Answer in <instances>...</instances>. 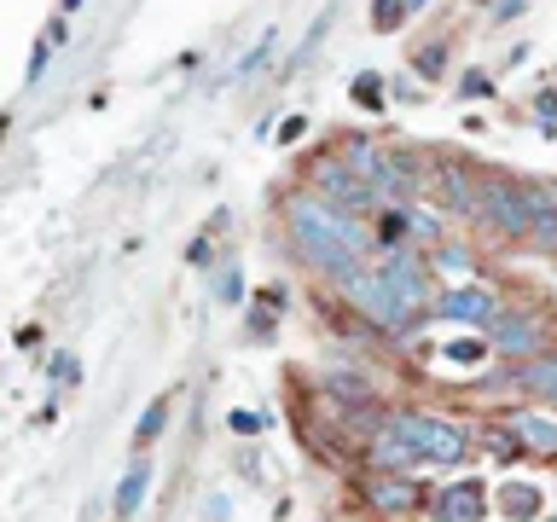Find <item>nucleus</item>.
Segmentation results:
<instances>
[{"instance_id":"obj_8","label":"nucleus","mask_w":557,"mask_h":522,"mask_svg":"<svg viewBox=\"0 0 557 522\" xmlns=\"http://www.w3.org/2000/svg\"><path fill=\"white\" fill-rule=\"evenodd\" d=\"M430 313H442L447 325H476V331H487V325L499 320V296L482 290V285H447V290L430 302Z\"/></svg>"},{"instance_id":"obj_23","label":"nucleus","mask_w":557,"mask_h":522,"mask_svg":"<svg viewBox=\"0 0 557 522\" xmlns=\"http://www.w3.org/2000/svg\"><path fill=\"white\" fill-rule=\"evenodd\" d=\"M163 424H169V400H151V407H146V418L134 424V447H151L157 435H163Z\"/></svg>"},{"instance_id":"obj_40","label":"nucleus","mask_w":557,"mask_h":522,"mask_svg":"<svg viewBox=\"0 0 557 522\" xmlns=\"http://www.w3.org/2000/svg\"><path fill=\"white\" fill-rule=\"evenodd\" d=\"M552 522H557V517H552Z\"/></svg>"},{"instance_id":"obj_20","label":"nucleus","mask_w":557,"mask_h":522,"mask_svg":"<svg viewBox=\"0 0 557 522\" xmlns=\"http://www.w3.org/2000/svg\"><path fill=\"white\" fill-rule=\"evenodd\" d=\"M273 47H278V29H268V35H261V41H256V47H244L238 59H233V70H226V76H233V82H244V76H256V70L268 64V52H273Z\"/></svg>"},{"instance_id":"obj_19","label":"nucleus","mask_w":557,"mask_h":522,"mask_svg":"<svg viewBox=\"0 0 557 522\" xmlns=\"http://www.w3.org/2000/svg\"><path fill=\"white\" fill-rule=\"evenodd\" d=\"M400 226H407V238H418V244H442V221L430 215V209H418V203H400Z\"/></svg>"},{"instance_id":"obj_37","label":"nucleus","mask_w":557,"mask_h":522,"mask_svg":"<svg viewBox=\"0 0 557 522\" xmlns=\"http://www.w3.org/2000/svg\"><path fill=\"white\" fill-rule=\"evenodd\" d=\"M76 7H82V0H64V12H76Z\"/></svg>"},{"instance_id":"obj_12","label":"nucleus","mask_w":557,"mask_h":522,"mask_svg":"<svg viewBox=\"0 0 557 522\" xmlns=\"http://www.w3.org/2000/svg\"><path fill=\"white\" fill-rule=\"evenodd\" d=\"M430 511L442 517V522H482V517H487V487H482L476 476L447 482L442 494H430Z\"/></svg>"},{"instance_id":"obj_14","label":"nucleus","mask_w":557,"mask_h":522,"mask_svg":"<svg viewBox=\"0 0 557 522\" xmlns=\"http://www.w3.org/2000/svg\"><path fill=\"white\" fill-rule=\"evenodd\" d=\"M366 459H372V470H412V464H418V459H412V447L400 442L389 424H377V430H372V447H366Z\"/></svg>"},{"instance_id":"obj_6","label":"nucleus","mask_w":557,"mask_h":522,"mask_svg":"<svg viewBox=\"0 0 557 522\" xmlns=\"http://www.w3.org/2000/svg\"><path fill=\"white\" fill-rule=\"evenodd\" d=\"M377 278L395 290V302L407 308L412 320L435 302V290H430V261L412 256V250H377Z\"/></svg>"},{"instance_id":"obj_9","label":"nucleus","mask_w":557,"mask_h":522,"mask_svg":"<svg viewBox=\"0 0 557 522\" xmlns=\"http://www.w3.org/2000/svg\"><path fill=\"white\" fill-rule=\"evenodd\" d=\"M487 337H494V348L505 360H529L546 348V325H540L529 308H499V320L487 325Z\"/></svg>"},{"instance_id":"obj_38","label":"nucleus","mask_w":557,"mask_h":522,"mask_svg":"<svg viewBox=\"0 0 557 522\" xmlns=\"http://www.w3.org/2000/svg\"><path fill=\"white\" fill-rule=\"evenodd\" d=\"M7 122H12V116H0V139H7Z\"/></svg>"},{"instance_id":"obj_29","label":"nucleus","mask_w":557,"mask_h":522,"mask_svg":"<svg viewBox=\"0 0 557 522\" xmlns=\"http://www.w3.org/2000/svg\"><path fill=\"white\" fill-rule=\"evenodd\" d=\"M494 94V76H487V70H465L459 76V99H487Z\"/></svg>"},{"instance_id":"obj_5","label":"nucleus","mask_w":557,"mask_h":522,"mask_svg":"<svg viewBox=\"0 0 557 522\" xmlns=\"http://www.w3.org/2000/svg\"><path fill=\"white\" fill-rule=\"evenodd\" d=\"M337 290L355 302V313H360L366 325H377V331H407V325H412V313L395 302V290L383 285L372 268H355L348 278H337Z\"/></svg>"},{"instance_id":"obj_34","label":"nucleus","mask_w":557,"mask_h":522,"mask_svg":"<svg viewBox=\"0 0 557 522\" xmlns=\"http://www.w3.org/2000/svg\"><path fill=\"white\" fill-rule=\"evenodd\" d=\"M226 424H233L238 435H250V430H261V418H256V412H233V418H226Z\"/></svg>"},{"instance_id":"obj_39","label":"nucleus","mask_w":557,"mask_h":522,"mask_svg":"<svg viewBox=\"0 0 557 522\" xmlns=\"http://www.w3.org/2000/svg\"><path fill=\"white\" fill-rule=\"evenodd\" d=\"M383 522H407V517H383Z\"/></svg>"},{"instance_id":"obj_1","label":"nucleus","mask_w":557,"mask_h":522,"mask_svg":"<svg viewBox=\"0 0 557 522\" xmlns=\"http://www.w3.org/2000/svg\"><path fill=\"white\" fill-rule=\"evenodd\" d=\"M285 238H290V250L325 278H348L355 268H366V250H377L372 226H360L355 209L325 203L320 191H308V186L285 198Z\"/></svg>"},{"instance_id":"obj_25","label":"nucleus","mask_w":557,"mask_h":522,"mask_svg":"<svg viewBox=\"0 0 557 522\" xmlns=\"http://www.w3.org/2000/svg\"><path fill=\"white\" fill-rule=\"evenodd\" d=\"M412 70H418V76H442V70H447V41L412 47Z\"/></svg>"},{"instance_id":"obj_36","label":"nucleus","mask_w":557,"mask_h":522,"mask_svg":"<svg viewBox=\"0 0 557 522\" xmlns=\"http://www.w3.org/2000/svg\"><path fill=\"white\" fill-rule=\"evenodd\" d=\"M430 7V0H407V12H424Z\"/></svg>"},{"instance_id":"obj_30","label":"nucleus","mask_w":557,"mask_h":522,"mask_svg":"<svg viewBox=\"0 0 557 522\" xmlns=\"http://www.w3.org/2000/svg\"><path fill=\"white\" fill-rule=\"evenodd\" d=\"M186 268H198V273L215 268V261H209V233H198V238L186 244Z\"/></svg>"},{"instance_id":"obj_15","label":"nucleus","mask_w":557,"mask_h":522,"mask_svg":"<svg viewBox=\"0 0 557 522\" xmlns=\"http://www.w3.org/2000/svg\"><path fill=\"white\" fill-rule=\"evenodd\" d=\"M146 487H151V464H146V459H134V464H128V476H122V487H116V499H111V517H116V522H128V517L139 511V499H146Z\"/></svg>"},{"instance_id":"obj_35","label":"nucleus","mask_w":557,"mask_h":522,"mask_svg":"<svg viewBox=\"0 0 557 522\" xmlns=\"http://www.w3.org/2000/svg\"><path fill=\"white\" fill-rule=\"evenodd\" d=\"M52 377H59V383H70V377H76V360H70V355H59V360H52Z\"/></svg>"},{"instance_id":"obj_31","label":"nucleus","mask_w":557,"mask_h":522,"mask_svg":"<svg viewBox=\"0 0 557 522\" xmlns=\"http://www.w3.org/2000/svg\"><path fill=\"white\" fill-rule=\"evenodd\" d=\"M522 12H529V0H494V24H511Z\"/></svg>"},{"instance_id":"obj_42","label":"nucleus","mask_w":557,"mask_h":522,"mask_svg":"<svg viewBox=\"0 0 557 522\" xmlns=\"http://www.w3.org/2000/svg\"><path fill=\"white\" fill-rule=\"evenodd\" d=\"M552 191H557V186H552Z\"/></svg>"},{"instance_id":"obj_13","label":"nucleus","mask_w":557,"mask_h":522,"mask_svg":"<svg viewBox=\"0 0 557 522\" xmlns=\"http://www.w3.org/2000/svg\"><path fill=\"white\" fill-rule=\"evenodd\" d=\"M522 198H529V238L546 256H557V191L540 181H522Z\"/></svg>"},{"instance_id":"obj_24","label":"nucleus","mask_w":557,"mask_h":522,"mask_svg":"<svg viewBox=\"0 0 557 522\" xmlns=\"http://www.w3.org/2000/svg\"><path fill=\"white\" fill-rule=\"evenodd\" d=\"M215 296H221L226 308H238V302H244V273H238V261H233V256H226V261H221V273H215Z\"/></svg>"},{"instance_id":"obj_41","label":"nucleus","mask_w":557,"mask_h":522,"mask_svg":"<svg viewBox=\"0 0 557 522\" xmlns=\"http://www.w3.org/2000/svg\"><path fill=\"white\" fill-rule=\"evenodd\" d=\"M552 400H557V395H552Z\"/></svg>"},{"instance_id":"obj_3","label":"nucleus","mask_w":557,"mask_h":522,"mask_svg":"<svg viewBox=\"0 0 557 522\" xmlns=\"http://www.w3.org/2000/svg\"><path fill=\"white\" fill-rule=\"evenodd\" d=\"M476 221H487L505 244L529 238V198H522L517 174L476 163Z\"/></svg>"},{"instance_id":"obj_4","label":"nucleus","mask_w":557,"mask_h":522,"mask_svg":"<svg viewBox=\"0 0 557 522\" xmlns=\"http://www.w3.org/2000/svg\"><path fill=\"white\" fill-rule=\"evenodd\" d=\"M302 174H308V191H320L325 203H337V209H377L372 186H366L337 151H313L308 163H302Z\"/></svg>"},{"instance_id":"obj_16","label":"nucleus","mask_w":557,"mask_h":522,"mask_svg":"<svg viewBox=\"0 0 557 522\" xmlns=\"http://www.w3.org/2000/svg\"><path fill=\"white\" fill-rule=\"evenodd\" d=\"M511 377H517L529 395H557V355H546V348H540V355L517 360V372H511Z\"/></svg>"},{"instance_id":"obj_11","label":"nucleus","mask_w":557,"mask_h":522,"mask_svg":"<svg viewBox=\"0 0 557 522\" xmlns=\"http://www.w3.org/2000/svg\"><path fill=\"white\" fill-rule=\"evenodd\" d=\"M366 505H372L377 517H407L418 505V487H412L407 470H372V476H366Z\"/></svg>"},{"instance_id":"obj_32","label":"nucleus","mask_w":557,"mask_h":522,"mask_svg":"<svg viewBox=\"0 0 557 522\" xmlns=\"http://www.w3.org/2000/svg\"><path fill=\"white\" fill-rule=\"evenodd\" d=\"M302 134H308V116H285V128H278V146H296Z\"/></svg>"},{"instance_id":"obj_21","label":"nucleus","mask_w":557,"mask_h":522,"mask_svg":"<svg viewBox=\"0 0 557 522\" xmlns=\"http://www.w3.org/2000/svg\"><path fill=\"white\" fill-rule=\"evenodd\" d=\"M348 99H355L360 111H383V76L377 70H360V76L348 82Z\"/></svg>"},{"instance_id":"obj_10","label":"nucleus","mask_w":557,"mask_h":522,"mask_svg":"<svg viewBox=\"0 0 557 522\" xmlns=\"http://www.w3.org/2000/svg\"><path fill=\"white\" fill-rule=\"evenodd\" d=\"M505 435L517 442V452H534V459H557V412H534V407H517L505 412Z\"/></svg>"},{"instance_id":"obj_27","label":"nucleus","mask_w":557,"mask_h":522,"mask_svg":"<svg viewBox=\"0 0 557 522\" xmlns=\"http://www.w3.org/2000/svg\"><path fill=\"white\" fill-rule=\"evenodd\" d=\"M47 64H52V47H47V35H35L29 64H24V87H41L47 82Z\"/></svg>"},{"instance_id":"obj_22","label":"nucleus","mask_w":557,"mask_h":522,"mask_svg":"<svg viewBox=\"0 0 557 522\" xmlns=\"http://www.w3.org/2000/svg\"><path fill=\"white\" fill-rule=\"evenodd\" d=\"M285 313V290H256V313H250V331L256 337H268V325Z\"/></svg>"},{"instance_id":"obj_26","label":"nucleus","mask_w":557,"mask_h":522,"mask_svg":"<svg viewBox=\"0 0 557 522\" xmlns=\"http://www.w3.org/2000/svg\"><path fill=\"white\" fill-rule=\"evenodd\" d=\"M400 24H407V0H372V29L377 35H389Z\"/></svg>"},{"instance_id":"obj_33","label":"nucleus","mask_w":557,"mask_h":522,"mask_svg":"<svg viewBox=\"0 0 557 522\" xmlns=\"http://www.w3.org/2000/svg\"><path fill=\"white\" fill-rule=\"evenodd\" d=\"M64 41H70V17H52V24H47V47L59 52Z\"/></svg>"},{"instance_id":"obj_7","label":"nucleus","mask_w":557,"mask_h":522,"mask_svg":"<svg viewBox=\"0 0 557 522\" xmlns=\"http://www.w3.org/2000/svg\"><path fill=\"white\" fill-rule=\"evenodd\" d=\"M430 191L442 198L447 215H470V221H476V163L435 151L430 157Z\"/></svg>"},{"instance_id":"obj_18","label":"nucleus","mask_w":557,"mask_h":522,"mask_svg":"<svg viewBox=\"0 0 557 522\" xmlns=\"http://www.w3.org/2000/svg\"><path fill=\"white\" fill-rule=\"evenodd\" d=\"M435 268H442L447 278H459V285H470V273H476V256H470V244L442 238V244H435Z\"/></svg>"},{"instance_id":"obj_2","label":"nucleus","mask_w":557,"mask_h":522,"mask_svg":"<svg viewBox=\"0 0 557 522\" xmlns=\"http://www.w3.org/2000/svg\"><path fill=\"white\" fill-rule=\"evenodd\" d=\"M400 442L412 447V459L418 464H465V452H470V430L465 424H453V418H435V412H412V407H400L383 418Z\"/></svg>"},{"instance_id":"obj_17","label":"nucleus","mask_w":557,"mask_h":522,"mask_svg":"<svg viewBox=\"0 0 557 522\" xmlns=\"http://www.w3.org/2000/svg\"><path fill=\"white\" fill-rule=\"evenodd\" d=\"M499 511L511 522H534L540 517V487L534 482H505L499 487Z\"/></svg>"},{"instance_id":"obj_28","label":"nucleus","mask_w":557,"mask_h":522,"mask_svg":"<svg viewBox=\"0 0 557 522\" xmlns=\"http://www.w3.org/2000/svg\"><path fill=\"white\" fill-rule=\"evenodd\" d=\"M534 116H540V134H557V87H540L534 94Z\"/></svg>"}]
</instances>
